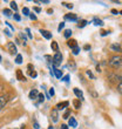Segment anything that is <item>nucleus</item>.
Instances as JSON below:
<instances>
[{"label": "nucleus", "mask_w": 122, "mask_h": 129, "mask_svg": "<svg viewBox=\"0 0 122 129\" xmlns=\"http://www.w3.org/2000/svg\"><path fill=\"white\" fill-rule=\"evenodd\" d=\"M51 116H52V120H53V122L54 123H56L59 121V114H58V109L55 108V109H53L52 110V114H51Z\"/></svg>", "instance_id": "obj_5"}, {"label": "nucleus", "mask_w": 122, "mask_h": 129, "mask_svg": "<svg viewBox=\"0 0 122 129\" xmlns=\"http://www.w3.org/2000/svg\"><path fill=\"white\" fill-rule=\"evenodd\" d=\"M40 33L42 34V37L45 38V39H47V40H51L52 39V33L49 31H46V29H41Z\"/></svg>", "instance_id": "obj_6"}, {"label": "nucleus", "mask_w": 122, "mask_h": 129, "mask_svg": "<svg viewBox=\"0 0 122 129\" xmlns=\"http://www.w3.org/2000/svg\"><path fill=\"white\" fill-rule=\"evenodd\" d=\"M65 19H66V20H71V21H78V17H76L75 14H72V13L66 14V15H65Z\"/></svg>", "instance_id": "obj_9"}, {"label": "nucleus", "mask_w": 122, "mask_h": 129, "mask_svg": "<svg viewBox=\"0 0 122 129\" xmlns=\"http://www.w3.org/2000/svg\"><path fill=\"white\" fill-rule=\"evenodd\" d=\"M112 13L113 14H117V11H116V10H112Z\"/></svg>", "instance_id": "obj_48"}, {"label": "nucleus", "mask_w": 122, "mask_h": 129, "mask_svg": "<svg viewBox=\"0 0 122 129\" xmlns=\"http://www.w3.org/2000/svg\"><path fill=\"white\" fill-rule=\"evenodd\" d=\"M39 94H40V93L38 92V89H32L29 92V99L30 100H35V99H38Z\"/></svg>", "instance_id": "obj_7"}, {"label": "nucleus", "mask_w": 122, "mask_h": 129, "mask_svg": "<svg viewBox=\"0 0 122 129\" xmlns=\"http://www.w3.org/2000/svg\"><path fill=\"white\" fill-rule=\"evenodd\" d=\"M64 5H65V6H66V7H67V8H71V10H72V8H73V5H72V4L64 3Z\"/></svg>", "instance_id": "obj_36"}, {"label": "nucleus", "mask_w": 122, "mask_h": 129, "mask_svg": "<svg viewBox=\"0 0 122 129\" xmlns=\"http://www.w3.org/2000/svg\"><path fill=\"white\" fill-rule=\"evenodd\" d=\"M65 27V22H61V24H59V27H58V31L61 32V29Z\"/></svg>", "instance_id": "obj_31"}, {"label": "nucleus", "mask_w": 122, "mask_h": 129, "mask_svg": "<svg viewBox=\"0 0 122 129\" xmlns=\"http://www.w3.org/2000/svg\"><path fill=\"white\" fill-rule=\"evenodd\" d=\"M94 22H95V25H96V26H103V21H102L101 19H96V18H95Z\"/></svg>", "instance_id": "obj_19"}, {"label": "nucleus", "mask_w": 122, "mask_h": 129, "mask_svg": "<svg viewBox=\"0 0 122 129\" xmlns=\"http://www.w3.org/2000/svg\"><path fill=\"white\" fill-rule=\"evenodd\" d=\"M69 115H71V112H69V110H67V112L64 114V116H62V117H64V119H69Z\"/></svg>", "instance_id": "obj_27"}, {"label": "nucleus", "mask_w": 122, "mask_h": 129, "mask_svg": "<svg viewBox=\"0 0 122 129\" xmlns=\"http://www.w3.org/2000/svg\"><path fill=\"white\" fill-rule=\"evenodd\" d=\"M40 127H39V123L38 122H34V129H39Z\"/></svg>", "instance_id": "obj_42"}, {"label": "nucleus", "mask_w": 122, "mask_h": 129, "mask_svg": "<svg viewBox=\"0 0 122 129\" xmlns=\"http://www.w3.org/2000/svg\"><path fill=\"white\" fill-rule=\"evenodd\" d=\"M109 66L113 68H119L122 66V56L121 55H114L109 60Z\"/></svg>", "instance_id": "obj_1"}, {"label": "nucleus", "mask_w": 122, "mask_h": 129, "mask_svg": "<svg viewBox=\"0 0 122 129\" xmlns=\"http://www.w3.org/2000/svg\"><path fill=\"white\" fill-rule=\"evenodd\" d=\"M34 11H35L37 13H40V12H41V10L39 8V7H34Z\"/></svg>", "instance_id": "obj_43"}, {"label": "nucleus", "mask_w": 122, "mask_h": 129, "mask_svg": "<svg viewBox=\"0 0 122 129\" xmlns=\"http://www.w3.org/2000/svg\"><path fill=\"white\" fill-rule=\"evenodd\" d=\"M61 62H62V54L61 53H55L54 56H53V67H58V66H60Z\"/></svg>", "instance_id": "obj_2"}, {"label": "nucleus", "mask_w": 122, "mask_h": 129, "mask_svg": "<svg viewBox=\"0 0 122 129\" xmlns=\"http://www.w3.org/2000/svg\"><path fill=\"white\" fill-rule=\"evenodd\" d=\"M22 13H24V15H29V10L27 7H24L22 8Z\"/></svg>", "instance_id": "obj_24"}, {"label": "nucleus", "mask_w": 122, "mask_h": 129, "mask_svg": "<svg viewBox=\"0 0 122 129\" xmlns=\"http://www.w3.org/2000/svg\"><path fill=\"white\" fill-rule=\"evenodd\" d=\"M5 24H6L7 26H10V27H11V29H12V31H14V27H13V26H12V25L10 24V22H5Z\"/></svg>", "instance_id": "obj_44"}, {"label": "nucleus", "mask_w": 122, "mask_h": 129, "mask_svg": "<svg viewBox=\"0 0 122 129\" xmlns=\"http://www.w3.org/2000/svg\"><path fill=\"white\" fill-rule=\"evenodd\" d=\"M54 94H55L54 88H53V87H52V88H49V95H51V96H54Z\"/></svg>", "instance_id": "obj_33"}, {"label": "nucleus", "mask_w": 122, "mask_h": 129, "mask_svg": "<svg viewBox=\"0 0 122 129\" xmlns=\"http://www.w3.org/2000/svg\"><path fill=\"white\" fill-rule=\"evenodd\" d=\"M19 37H20L21 39L24 40V44L26 45V37H25V34H24V33H20V34H19Z\"/></svg>", "instance_id": "obj_29"}, {"label": "nucleus", "mask_w": 122, "mask_h": 129, "mask_svg": "<svg viewBox=\"0 0 122 129\" xmlns=\"http://www.w3.org/2000/svg\"><path fill=\"white\" fill-rule=\"evenodd\" d=\"M0 61H1V56H0Z\"/></svg>", "instance_id": "obj_50"}, {"label": "nucleus", "mask_w": 122, "mask_h": 129, "mask_svg": "<svg viewBox=\"0 0 122 129\" xmlns=\"http://www.w3.org/2000/svg\"><path fill=\"white\" fill-rule=\"evenodd\" d=\"M69 78H71V76L67 74V75H65V76L61 79V80H62V81H65V82H68V81H69Z\"/></svg>", "instance_id": "obj_28"}, {"label": "nucleus", "mask_w": 122, "mask_h": 129, "mask_svg": "<svg viewBox=\"0 0 122 129\" xmlns=\"http://www.w3.org/2000/svg\"><path fill=\"white\" fill-rule=\"evenodd\" d=\"M26 33L28 34V38H29V39H32V34H30V31H29V28H26Z\"/></svg>", "instance_id": "obj_38"}, {"label": "nucleus", "mask_w": 122, "mask_h": 129, "mask_svg": "<svg viewBox=\"0 0 122 129\" xmlns=\"http://www.w3.org/2000/svg\"><path fill=\"white\" fill-rule=\"evenodd\" d=\"M48 129H54V127H52V126H49V127H48Z\"/></svg>", "instance_id": "obj_49"}, {"label": "nucleus", "mask_w": 122, "mask_h": 129, "mask_svg": "<svg viewBox=\"0 0 122 129\" xmlns=\"http://www.w3.org/2000/svg\"><path fill=\"white\" fill-rule=\"evenodd\" d=\"M87 75H88V76H89L90 79H95V78H94V75H93V73H92L90 71H87Z\"/></svg>", "instance_id": "obj_35"}, {"label": "nucleus", "mask_w": 122, "mask_h": 129, "mask_svg": "<svg viewBox=\"0 0 122 129\" xmlns=\"http://www.w3.org/2000/svg\"><path fill=\"white\" fill-rule=\"evenodd\" d=\"M73 92H74V94L78 96L79 99L83 100V93H82V90H80L79 88H74V89H73Z\"/></svg>", "instance_id": "obj_11"}, {"label": "nucleus", "mask_w": 122, "mask_h": 129, "mask_svg": "<svg viewBox=\"0 0 122 129\" xmlns=\"http://www.w3.org/2000/svg\"><path fill=\"white\" fill-rule=\"evenodd\" d=\"M7 101H8V95H0V110L6 106Z\"/></svg>", "instance_id": "obj_4"}, {"label": "nucleus", "mask_w": 122, "mask_h": 129, "mask_svg": "<svg viewBox=\"0 0 122 129\" xmlns=\"http://www.w3.org/2000/svg\"><path fill=\"white\" fill-rule=\"evenodd\" d=\"M73 105H74V108L79 109L80 107H81V102H80V100H79V99H76V100H74V101H73Z\"/></svg>", "instance_id": "obj_16"}, {"label": "nucleus", "mask_w": 122, "mask_h": 129, "mask_svg": "<svg viewBox=\"0 0 122 129\" xmlns=\"http://www.w3.org/2000/svg\"><path fill=\"white\" fill-rule=\"evenodd\" d=\"M64 35H65V38H66V39H68V38L72 35V31H71V29H66Z\"/></svg>", "instance_id": "obj_21"}, {"label": "nucleus", "mask_w": 122, "mask_h": 129, "mask_svg": "<svg viewBox=\"0 0 122 129\" xmlns=\"http://www.w3.org/2000/svg\"><path fill=\"white\" fill-rule=\"evenodd\" d=\"M29 75H30V78H37V75H38V74H37V72H32V73H30Z\"/></svg>", "instance_id": "obj_39"}, {"label": "nucleus", "mask_w": 122, "mask_h": 129, "mask_svg": "<svg viewBox=\"0 0 122 129\" xmlns=\"http://www.w3.org/2000/svg\"><path fill=\"white\" fill-rule=\"evenodd\" d=\"M53 73H54V75L58 79H61V76H62V72H61L60 69H58V68H55V67H53Z\"/></svg>", "instance_id": "obj_12"}, {"label": "nucleus", "mask_w": 122, "mask_h": 129, "mask_svg": "<svg viewBox=\"0 0 122 129\" xmlns=\"http://www.w3.org/2000/svg\"><path fill=\"white\" fill-rule=\"evenodd\" d=\"M4 33H5V34H6V35H7V37H12V34H11V32L10 31H8V29H5V32H4Z\"/></svg>", "instance_id": "obj_37"}, {"label": "nucleus", "mask_w": 122, "mask_h": 129, "mask_svg": "<svg viewBox=\"0 0 122 129\" xmlns=\"http://www.w3.org/2000/svg\"><path fill=\"white\" fill-rule=\"evenodd\" d=\"M83 49H85V51H89V49H90V46H89V45H85Z\"/></svg>", "instance_id": "obj_41"}, {"label": "nucleus", "mask_w": 122, "mask_h": 129, "mask_svg": "<svg viewBox=\"0 0 122 129\" xmlns=\"http://www.w3.org/2000/svg\"><path fill=\"white\" fill-rule=\"evenodd\" d=\"M109 32H106V31H102L101 32V35H107V34H108Z\"/></svg>", "instance_id": "obj_47"}, {"label": "nucleus", "mask_w": 122, "mask_h": 129, "mask_svg": "<svg viewBox=\"0 0 122 129\" xmlns=\"http://www.w3.org/2000/svg\"><path fill=\"white\" fill-rule=\"evenodd\" d=\"M79 52H80V48H79V47L73 48V54H74V55H78V54H79Z\"/></svg>", "instance_id": "obj_26"}, {"label": "nucleus", "mask_w": 122, "mask_h": 129, "mask_svg": "<svg viewBox=\"0 0 122 129\" xmlns=\"http://www.w3.org/2000/svg\"><path fill=\"white\" fill-rule=\"evenodd\" d=\"M4 89H5V88H4V85H3V83H0V93H3Z\"/></svg>", "instance_id": "obj_45"}, {"label": "nucleus", "mask_w": 122, "mask_h": 129, "mask_svg": "<svg viewBox=\"0 0 122 129\" xmlns=\"http://www.w3.org/2000/svg\"><path fill=\"white\" fill-rule=\"evenodd\" d=\"M51 47H52V49H53L54 52H56V53L59 52V45H58V42H56V41H52Z\"/></svg>", "instance_id": "obj_15"}, {"label": "nucleus", "mask_w": 122, "mask_h": 129, "mask_svg": "<svg viewBox=\"0 0 122 129\" xmlns=\"http://www.w3.org/2000/svg\"><path fill=\"white\" fill-rule=\"evenodd\" d=\"M27 68H28V72H29V74L32 73V72H34V68L32 67V64H28L27 66Z\"/></svg>", "instance_id": "obj_34"}, {"label": "nucleus", "mask_w": 122, "mask_h": 129, "mask_svg": "<svg viewBox=\"0 0 122 129\" xmlns=\"http://www.w3.org/2000/svg\"><path fill=\"white\" fill-rule=\"evenodd\" d=\"M38 98H39V102H44L45 101V95L44 94H39V96H38Z\"/></svg>", "instance_id": "obj_25"}, {"label": "nucleus", "mask_w": 122, "mask_h": 129, "mask_svg": "<svg viewBox=\"0 0 122 129\" xmlns=\"http://www.w3.org/2000/svg\"><path fill=\"white\" fill-rule=\"evenodd\" d=\"M7 49H8V52H10L12 55L17 54V52H18L17 46L14 45V42H8V44H7Z\"/></svg>", "instance_id": "obj_3"}, {"label": "nucleus", "mask_w": 122, "mask_h": 129, "mask_svg": "<svg viewBox=\"0 0 122 129\" xmlns=\"http://www.w3.org/2000/svg\"><path fill=\"white\" fill-rule=\"evenodd\" d=\"M17 78H18V80H20V81H26V78L22 75V73H21L20 69H18L17 71Z\"/></svg>", "instance_id": "obj_13"}, {"label": "nucleus", "mask_w": 122, "mask_h": 129, "mask_svg": "<svg viewBox=\"0 0 122 129\" xmlns=\"http://www.w3.org/2000/svg\"><path fill=\"white\" fill-rule=\"evenodd\" d=\"M68 124H69V127H73V128H76L78 127V122H76V120H75V117H69V120H68Z\"/></svg>", "instance_id": "obj_10"}, {"label": "nucleus", "mask_w": 122, "mask_h": 129, "mask_svg": "<svg viewBox=\"0 0 122 129\" xmlns=\"http://www.w3.org/2000/svg\"><path fill=\"white\" fill-rule=\"evenodd\" d=\"M68 46L71 48H75V47H78V42H76V40H74V39H72V40H69L67 42Z\"/></svg>", "instance_id": "obj_14"}, {"label": "nucleus", "mask_w": 122, "mask_h": 129, "mask_svg": "<svg viewBox=\"0 0 122 129\" xmlns=\"http://www.w3.org/2000/svg\"><path fill=\"white\" fill-rule=\"evenodd\" d=\"M68 106H69V102L68 101H64V102H60V103H58L56 105V109H65V108H67Z\"/></svg>", "instance_id": "obj_8"}, {"label": "nucleus", "mask_w": 122, "mask_h": 129, "mask_svg": "<svg viewBox=\"0 0 122 129\" xmlns=\"http://www.w3.org/2000/svg\"><path fill=\"white\" fill-rule=\"evenodd\" d=\"M15 62H17L18 64L22 63V55H21V54H17V58H15Z\"/></svg>", "instance_id": "obj_17"}, {"label": "nucleus", "mask_w": 122, "mask_h": 129, "mask_svg": "<svg viewBox=\"0 0 122 129\" xmlns=\"http://www.w3.org/2000/svg\"><path fill=\"white\" fill-rule=\"evenodd\" d=\"M29 18L32 20H37V15H34V14H29Z\"/></svg>", "instance_id": "obj_40"}, {"label": "nucleus", "mask_w": 122, "mask_h": 129, "mask_svg": "<svg viewBox=\"0 0 122 129\" xmlns=\"http://www.w3.org/2000/svg\"><path fill=\"white\" fill-rule=\"evenodd\" d=\"M117 92H119L120 94H122V82L117 85Z\"/></svg>", "instance_id": "obj_30"}, {"label": "nucleus", "mask_w": 122, "mask_h": 129, "mask_svg": "<svg viewBox=\"0 0 122 129\" xmlns=\"http://www.w3.org/2000/svg\"><path fill=\"white\" fill-rule=\"evenodd\" d=\"M112 49H114L116 52H121V47H120L119 45H112Z\"/></svg>", "instance_id": "obj_22"}, {"label": "nucleus", "mask_w": 122, "mask_h": 129, "mask_svg": "<svg viewBox=\"0 0 122 129\" xmlns=\"http://www.w3.org/2000/svg\"><path fill=\"white\" fill-rule=\"evenodd\" d=\"M11 8L14 11L18 10V6H17V3H15V1H11Z\"/></svg>", "instance_id": "obj_23"}, {"label": "nucleus", "mask_w": 122, "mask_h": 129, "mask_svg": "<svg viewBox=\"0 0 122 129\" xmlns=\"http://www.w3.org/2000/svg\"><path fill=\"white\" fill-rule=\"evenodd\" d=\"M14 19H15V20H17V21H20L21 20V17H20V15H19V14H14Z\"/></svg>", "instance_id": "obj_32"}, {"label": "nucleus", "mask_w": 122, "mask_h": 129, "mask_svg": "<svg viewBox=\"0 0 122 129\" xmlns=\"http://www.w3.org/2000/svg\"><path fill=\"white\" fill-rule=\"evenodd\" d=\"M3 13L6 15V17H11L12 15V11L11 10H7V8H5V10L3 11Z\"/></svg>", "instance_id": "obj_20"}, {"label": "nucleus", "mask_w": 122, "mask_h": 129, "mask_svg": "<svg viewBox=\"0 0 122 129\" xmlns=\"http://www.w3.org/2000/svg\"><path fill=\"white\" fill-rule=\"evenodd\" d=\"M60 129H68V126H66V124H62Z\"/></svg>", "instance_id": "obj_46"}, {"label": "nucleus", "mask_w": 122, "mask_h": 129, "mask_svg": "<svg viewBox=\"0 0 122 129\" xmlns=\"http://www.w3.org/2000/svg\"><path fill=\"white\" fill-rule=\"evenodd\" d=\"M87 24H88V21H87V20H81L80 22H79L78 26H79V28H83Z\"/></svg>", "instance_id": "obj_18"}]
</instances>
